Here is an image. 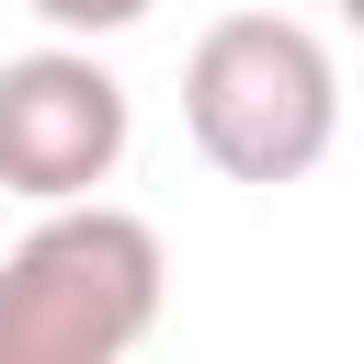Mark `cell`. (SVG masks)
<instances>
[{
	"label": "cell",
	"instance_id": "6da1fadb",
	"mask_svg": "<svg viewBox=\"0 0 364 364\" xmlns=\"http://www.w3.org/2000/svg\"><path fill=\"white\" fill-rule=\"evenodd\" d=\"M159 228L102 193H68L0 250V364H114L159 330Z\"/></svg>",
	"mask_w": 364,
	"mask_h": 364
},
{
	"label": "cell",
	"instance_id": "7a4b0ae2",
	"mask_svg": "<svg viewBox=\"0 0 364 364\" xmlns=\"http://www.w3.org/2000/svg\"><path fill=\"white\" fill-rule=\"evenodd\" d=\"M182 125L228 182H307L341 136V68L284 11H228L182 57Z\"/></svg>",
	"mask_w": 364,
	"mask_h": 364
},
{
	"label": "cell",
	"instance_id": "3957f363",
	"mask_svg": "<svg viewBox=\"0 0 364 364\" xmlns=\"http://www.w3.org/2000/svg\"><path fill=\"white\" fill-rule=\"evenodd\" d=\"M125 136H136V102L80 34L0 57V193H23V205L102 193L125 171Z\"/></svg>",
	"mask_w": 364,
	"mask_h": 364
},
{
	"label": "cell",
	"instance_id": "277c9868",
	"mask_svg": "<svg viewBox=\"0 0 364 364\" xmlns=\"http://www.w3.org/2000/svg\"><path fill=\"white\" fill-rule=\"evenodd\" d=\"M46 34H80V46H102V34H125V23H148L159 0H23Z\"/></svg>",
	"mask_w": 364,
	"mask_h": 364
},
{
	"label": "cell",
	"instance_id": "5b68a950",
	"mask_svg": "<svg viewBox=\"0 0 364 364\" xmlns=\"http://www.w3.org/2000/svg\"><path fill=\"white\" fill-rule=\"evenodd\" d=\"M330 11H341V23H353V34H364V0H330Z\"/></svg>",
	"mask_w": 364,
	"mask_h": 364
}]
</instances>
